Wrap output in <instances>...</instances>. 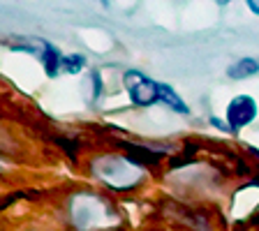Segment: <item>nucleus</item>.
Listing matches in <instances>:
<instances>
[{
	"label": "nucleus",
	"mask_w": 259,
	"mask_h": 231,
	"mask_svg": "<svg viewBox=\"0 0 259 231\" xmlns=\"http://www.w3.org/2000/svg\"><path fill=\"white\" fill-rule=\"evenodd\" d=\"M83 67V58L81 56H67V58L60 60V70L65 72H79Z\"/></svg>",
	"instance_id": "39448f33"
},
{
	"label": "nucleus",
	"mask_w": 259,
	"mask_h": 231,
	"mask_svg": "<svg viewBox=\"0 0 259 231\" xmlns=\"http://www.w3.org/2000/svg\"><path fill=\"white\" fill-rule=\"evenodd\" d=\"M257 116V104H254L252 97L241 95L236 97L229 109H227V120H229V129H241L245 125H250Z\"/></svg>",
	"instance_id": "f03ea898"
},
{
	"label": "nucleus",
	"mask_w": 259,
	"mask_h": 231,
	"mask_svg": "<svg viewBox=\"0 0 259 231\" xmlns=\"http://www.w3.org/2000/svg\"><path fill=\"white\" fill-rule=\"evenodd\" d=\"M160 100L164 104H167L169 109H174L176 113H188L190 109H188V104L181 100V97L174 93V88H169V86H164V83H160Z\"/></svg>",
	"instance_id": "20e7f679"
},
{
	"label": "nucleus",
	"mask_w": 259,
	"mask_h": 231,
	"mask_svg": "<svg viewBox=\"0 0 259 231\" xmlns=\"http://www.w3.org/2000/svg\"><path fill=\"white\" fill-rule=\"evenodd\" d=\"M125 86H127L132 102L139 104V107H151L160 100V83L146 79L141 72H127L125 74Z\"/></svg>",
	"instance_id": "f257e3e1"
},
{
	"label": "nucleus",
	"mask_w": 259,
	"mask_h": 231,
	"mask_svg": "<svg viewBox=\"0 0 259 231\" xmlns=\"http://www.w3.org/2000/svg\"><path fill=\"white\" fill-rule=\"evenodd\" d=\"M257 72H259V60L243 58V60H238V63H234L227 74L232 76V79H248V76L257 74Z\"/></svg>",
	"instance_id": "7ed1b4c3"
}]
</instances>
